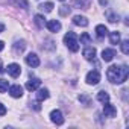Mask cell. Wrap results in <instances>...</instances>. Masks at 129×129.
<instances>
[{"label":"cell","instance_id":"cell-1","mask_svg":"<svg viewBox=\"0 0 129 129\" xmlns=\"http://www.w3.org/2000/svg\"><path fill=\"white\" fill-rule=\"evenodd\" d=\"M129 69L126 66H111L106 72V78L112 84H123L127 79Z\"/></svg>","mask_w":129,"mask_h":129},{"label":"cell","instance_id":"cell-2","mask_svg":"<svg viewBox=\"0 0 129 129\" xmlns=\"http://www.w3.org/2000/svg\"><path fill=\"white\" fill-rule=\"evenodd\" d=\"M64 43L69 47V50L72 52H78L79 50V41H78V37L75 32H67L64 35Z\"/></svg>","mask_w":129,"mask_h":129},{"label":"cell","instance_id":"cell-3","mask_svg":"<svg viewBox=\"0 0 129 129\" xmlns=\"http://www.w3.org/2000/svg\"><path fill=\"white\" fill-rule=\"evenodd\" d=\"M85 81H87L88 85H97V84L100 82V73H99L97 70H91V72L87 73Z\"/></svg>","mask_w":129,"mask_h":129},{"label":"cell","instance_id":"cell-4","mask_svg":"<svg viewBox=\"0 0 129 129\" xmlns=\"http://www.w3.org/2000/svg\"><path fill=\"white\" fill-rule=\"evenodd\" d=\"M50 120L55 123V124H62L64 123V115H62V112L59 111V109H53L52 112H50Z\"/></svg>","mask_w":129,"mask_h":129},{"label":"cell","instance_id":"cell-5","mask_svg":"<svg viewBox=\"0 0 129 129\" xmlns=\"http://www.w3.org/2000/svg\"><path fill=\"white\" fill-rule=\"evenodd\" d=\"M26 64H27L29 67H32V69L38 67L40 66V58H38V55L37 53H29L26 56Z\"/></svg>","mask_w":129,"mask_h":129},{"label":"cell","instance_id":"cell-6","mask_svg":"<svg viewBox=\"0 0 129 129\" xmlns=\"http://www.w3.org/2000/svg\"><path fill=\"white\" fill-rule=\"evenodd\" d=\"M8 73H9L12 78H18V76L21 75V67L18 66V64L12 62V64H9V66H8Z\"/></svg>","mask_w":129,"mask_h":129},{"label":"cell","instance_id":"cell-7","mask_svg":"<svg viewBox=\"0 0 129 129\" xmlns=\"http://www.w3.org/2000/svg\"><path fill=\"white\" fill-rule=\"evenodd\" d=\"M40 85H41V81H40L38 78H32V79H29V81L26 82V90L35 91V90L40 88Z\"/></svg>","mask_w":129,"mask_h":129},{"label":"cell","instance_id":"cell-8","mask_svg":"<svg viewBox=\"0 0 129 129\" xmlns=\"http://www.w3.org/2000/svg\"><path fill=\"white\" fill-rule=\"evenodd\" d=\"M103 114L106 115V117H115L117 115V109H115V106L114 105H111V103H105L103 105Z\"/></svg>","mask_w":129,"mask_h":129},{"label":"cell","instance_id":"cell-9","mask_svg":"<svg viewBox=\"0 0 129 129\" xmlns=\"http://www.w3.org/2000/svg\"><path fill=\"white\" fill-rule=\"evenodd\" d=\"M46 27L50 30V32H58V30H61V23L58 21V20H49V21H46Z\"/></svg>","mask_w":129,"mask_h":129},{"label":"cell","instance_id":"cell-10","mask_svg":"<svg viewBox=\"0 0 129 129\" xmlns=\"http://www.w3.org/2000/svg\"><path fill=\"white\" fill-rule=\"evenodd\" d=\"M82 55H84V58H85L87 61H93V59L96 58V49H94V47H91V46H88V47H85V49H84Z\"/></svg>","mask_w":129,"mask_h":129},{"label":"cell","instance_id":"cell-11","mask_svg":"<svg viewBox=\"0 0 129 129\" xmlns=\"http://www.w3.org/2000/svg\"><path fill=\"white\" fill-rule=\"evenodd\" d=\"M9 94H11V97L18 99L23 96V88L20 85H12V87H9Z\"/></svg>","mask_w":129,"mask_h":129},{"label":"cell","instance_id":"cell-12","mask_svg":"<svg viewBox=\"0 0 129 129\" xmlns=\"http://www.w3.org/2000/svg\"><path fill=\"white\" fill-rule=\"evenodd\" d=\"M73 23H75L76 26L87 27V26H88V18L84 17V15H75V17H73Z\"/></svg>","mask_w":129,"mask_h":129},{"label":"cell","instance_id":"cell-13","mask_svg":"<svg viewBox=\"0 0 129 129\" xmlns=\"http://www.w3.org/2000/svg\"><path fill=\"white\" fill-rule=\"evenodd\" d=\"M114 56H115V52H114L112 49H105V50H102V59H103L105 62L112 61Z\"/></svg>","mask_w":129,"mask_h":129},{"label":"cell","instance_id":"cell-14","mask_svg":"<svg viewBox=\"0 0 129 129\" xmlns=\"http://www.w3.org/2000/svg\"><path fill=\"white\" fill-rule=\"evenodd\" d=\"M49 90L47 88H40L38 91H37V100L38 102H43V100H46V99H49Z\"/></svg>","mask_w":129,"mask_h":129},{"label":"cell","instance_id":"cell-15","mask_svg":"<svg viewBox=\"0 0 129 129\" xmlns=\"http://www.w3.org/2000/svg\"><path fill=\"white\" fill-rule=\"evenodd\" d=\"M24 49H26V41L24 40H20V41H17L14 44V52L15 53H23Z\"/></svg>","mask_w":129,"mask_h":129},{"label":"cell","instance_id":"cell-16","mask_svg":"<svg viewBox=\"0 0 129 129\" xmlns=\"http://www.w3.org/2000/svg\"><path fill=\"white\" fill-rule=\"evenodd\" d=\"M96 35H97L99 38H103V37L108 35V29H106L103 24H97V26H96Z\"/></svg>","mask_w":129,"mask_h":129},{"label":"cell","instance_id":"cell-17","mask_svg":"<svg viewBox=\"0 0 129 129\" xmlns=\"http://www.w3.org/2000/svg\"><path fill=\"white\" fill-rule=\"evenodd\" d=\"M34 18H35V20H34V21H35V24H37V26H38L40 29H43V27L46 26V18H44V17L41 15V14H37V15H35Z\"/></svg>","mask_w":129,"mask_h":129},{"label":"cell","instance_id":"cell-18","mask_svg":"<svg viewBox=\"0 0 129 129\" xmlns=\"http://www.w3.org/2000/svg\"><path fill=\"white\" fill-rule=\"evenodd\" d=\"M97 100L99 102H102V103H106V102H109V94L103 90V91H99L97 93Z\"/></svg>","mask_w":129,"mask_h":129},{"label":"cell","instance_id":"cell-19","mask_svg":"<svg viewBox=\"0 0 129 129\" xmlns=\"http://www.w3.org/2000/svg\"><path fill=\"white\" fill-rule=\"evenodd\" d=\"M38 8H40V11H43V12H50V11L53 9V3H52V2H46V3H41Z\"/></svg>","mask_w":129,"mask_h":129},{"label":"cell","instance_id":"cell-20","mask_svg":"<svg viewBox=\"0 0 129 129\" xmlns=\"http://www.w3.org/2000/svg\"><path fill=\"white\" fill-rule=\"evenodd\" d=\"M109 41H111V44H118L120 43V34L118 32H111L109 34Z\"/></svg>","mask_w":129,"mask_h":129},{"label":"cell","instance_id":"cell-21","mask_svg":"<svg viewBox=\"0 0 129 129\" xmlns=\"http://www.w3.org/2000/svg\"><path fill=\"white\" fill-rule=\"evenodd\" d=\"M9 88V82L6 79H0V93H6Z\"/></svg>","mask_w":129,"mask_h":129},{"label":"cell","instance_id":"cell-22","mask_svg":"<svg viewBox=\"0 0 129 129\" xmlns=\"http://www.w3.org/2000/svg\"><path fill=\"white\" fill-rule=\"evenodd\" d=\"M79 102H81V103H84V105H87V106H88V105H91V99H90L87 94H81V96H79Z\"/></svg>","mask_w":129,"mask_h":129},{"label":"cell","instance_id":"cell-23","mask_svg":"<svg viewBox=\"0 0 129 129\" xmlns=\"http://www.w3.org/2000/svg\"><path fill=\"white\" fill-rule=\"evenodd\" d=\"M55 43L52 41V40H46V44L43 46V49H46V50H55Z\"/></svg>","mask_w":129,"mask_h":129},{"label":"cell","instance_id":"cell-24","mask_svg":"<svg viewBox=\"0 0 129 129\" xmlns=\"http://www.w3.org/2000/svg\"><path fill=\"white\" fill-rule=\"evenodd\" d=\"M121 52H123L124 55H127V53H129V41H127V40L121 41Z\"/></svg>","mask_w":129,"mask_h":129},{"label":"cell","instance_id":"cell-25","mask_svg":"<svg viewBox=\"0 0 129 129\" xmlns=\"http://www.w3.org/2000/svg\"><path fill=\"white\" fill-rule=\"evenodd\" d=\"M106 17H108V20H109L111 23H115V21H118V15H115L114 12H106Z\"/></svg>","mask_w":129,"mask_h":129},{"label":"cell","instance_id":"cell-26","mask_svg":"<svg viewBox=\"0 0 129 129\" xmlns=\"http://www.w3.org/2000/svg\"><path fill=\"white\" fill-rule=\"evenodd\" d=\"M14 2H15V5L21 6L23 9H27V8H29V5H27V0H14Z\"/></svg>","mask_w":129,"mask_h":129},{"label":"cell","instance_id":"cell-27","mask_svg":"<svg viewBox=\"0 0 129 129\" xmlns=\"http://www.w3.org/2000/svg\"><path fill=\"white\" fill-rule=\"evenodd\" d=\"M76 3H78V5H81V8L87 9V8L90 6V3H91V0H78Z\"/></svg>","mask_w":129,"mask_h":129},{"label":"cell","instance_id":"cell-28","mask_svg":"<svg viewBox=\"0 0 129 129\" xmlns=\"http://www.w3.org/2000/svg\"><path fill=\"white\" fill-rule=\"evenodd\" d=\"M81 43L90 44V43H91V37H90L88 34H82V35H81Z\"/></svg>","mask_w":129,"mask_h":129},{"label":"cell","instance_id":"cell-29","mask_svg":"<svg viewBox=\"0 0 129 129\" xmlns=\"http://www.w3.org/2000/svg\"><path fill=\"white\" fill-rule=\"evenodd\" d=\"M59 14H61V15H69V14H70V8H69V6H61Z\"/></svg>","mask_w":129,"mask_h":129},{"label":"cell","instance_id":"cell-30","mask_svg":"<svg viewBox=\"0 0 129 129\" xmlns=\"http://www.w3.org/2000/svg\"><path fill=\"white\" fill-rule=\"evenodd\" d=\"M30 108H34L35 111H40V109H41V105H40L38 100H37V102H30Z\"/></svg>","mask_w":129,"mask_h":129},{"label":"cell","instance_id":"cell-31","mask_svg":"<svg viewBox=\"0 0 129 129\" xmlns=\"http://www.w3.org/2000/svg\"><path fill=\"white\" fill-rule=\"evenodd\" d=\"M5 114H6V108H5V105H3V103H0V117L5 115Z\"/></svg>","mask_w":129,"mask_h":129},{"label":"cell","instance_id":"cell-32","mask_svg":"<svg viewBox=\"0 0 129 129\" xmlns=\"http://www.w3.org/2000/svg\"><path fill=\"white\" fill-rule=\"evenodd\" d=\"M3 30H5V24H3V23H0V34H2Z\"/></svg>","mask_w":129,"mask_h":129},{"label":"cell","instance_id":"cell-33","mask_svg":"<svg viewBox=\"0 0 129 129\" xmlns=\"http://www.w3.org/2000/svg\"><path fill=\"white\" fill-rule=\"evenodd\" d=\"M3 47H5V43H3V41H0V52L3 50Z\"/></svg>","mask_w":129,"mask_h":129},{"label":"cell","instance_id":"cell-34","mask_svg":"<svg viewBox=\"0 0 129 129\" xmlns=\"http://www.w3.org/2000/svg\"><path fill=\"white\" fill-rule=\"evenodd\" d=\"M0 73H3V69H2V61H0Z\"/></svg>","mask_w":129,"mask_h":129},{"label":"cell","instance_id":"cell-35","mask_svg":"<svg viewBox=\"0 0 129 129\" xmlns=\"http://www.w3.org/2000/svg\"><path fill=\"white\" fill-rule=\"evenodd\" d=\"M59 2H64V0H59Z\"/></svg>","mask_w":129,"mask_h":129}]
</instances>
